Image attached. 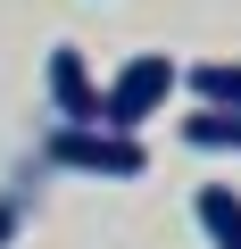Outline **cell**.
I'll use <instances>...</instances> for the list:
<instances>
[{
  "label": "cell",
  "instance_id": "1",
  "mask_svg": "<svg viewBox=\"0 0 241 249\" xmlns=\"http://www.w3.org/2000/svg\"><path fill=\"white\" fill-rule=\"evenodd\" d=\"M42 158L58 175H83V183H142L150 175V142L142 133H116V124H50Z\"/></svg>",
  "mask_w": 241,
  "mask_h": 249
},
{
  "label": "cell",
  "instance_id": "6",
  "mask_svg": "<svg viewBox=\"0 0 241 249\" xmlns=\"http://www.w3.org/2000/svg\"><path fill=\"white\" fill-rule=\"evenodd\" d=\"M183 91H191L200 108H241V58H200V67H183Z\"/></svg>",
  "mask_w": 241,
  "mask_h": 249
},
{
  "label": "cell",
  "instance_id": "2",
  "mask_svg": "<svg viewBox=\"0 0 241 249\" xmlns=\"http://www.w3.org/2000/svg\"><path fill=\"white\" fill-rule=\"evenodd\" d=\"M183 91V67L167 58V50H142V58H125L108 83H100V124H116V133H142L150 116H167V100Z\"/></svg>",
  "mask_w": 241,
  "mask_h": 249
},
{
  "label": "cell",
  "instance_id": "7",
  "mask_svg": "<svg viewBox=\"0 0 241 249\" xmlns=\"http://www.w3.org/2000/svg\"><path fill=\"white\" fill-rule=\"evenodd\" d=\"M9 241H17V208L0 199V249H9Z\"/></svg>",
  "mask_w": 241,
  "mask_h": 249
},
{
  "label": "cell",
  "instance_id": "5",
  "mask_svg": "<svg viewBox=\"0 0 241 249\" xmlns=\"http://www.w3.org/2000/svg\"><path fill=\"white\" fill-rule=\"evenodd\" d=\"M183 150L241 158V108H191V116H183Z\"/></svg>",
  "mask_w": 241,
  "mask_h": 249
},
{
  "label": "cell",
  "instance_id": "4",
  "mask_svg": "<svg viewBox=\"0 0 241 249\" xmlns=\"http://www.w3.org/2000/svg\"><path fill=\"white\" fill-rule=\"evenodd\" d=\"M191 216H200L208 249H241V191H233V183H200Z\"/></svg>",
  "mask_w": 241,
  "mask_h": 249
},
{
  "label": "cell",
  "instance_id": "3",
  "mask_svg": "<svg viewBox=\"0 0 241 249\" xmlns=\"http://www.w3.org/2000/svg\"><path fill=\"white\" fill-rule=\"evenodd\" d=\"M42 91H50V116H58V124H100V75L83 67V50H75V42H58V50H50Z\"/></svg>",
  "mask_w": 241,
  "mask_h": 249
}]
</instances>
